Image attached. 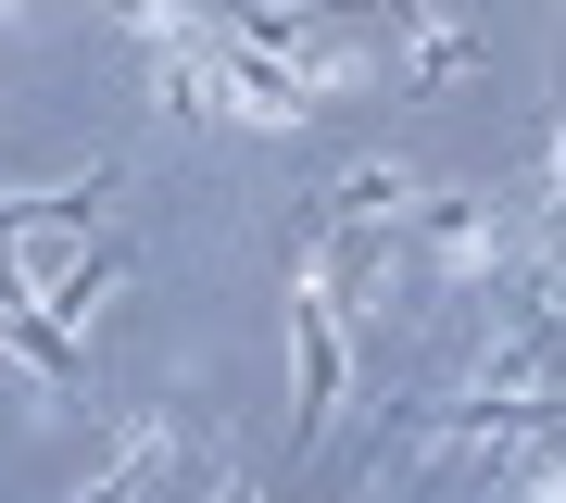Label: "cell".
Wrapping results in <instances>:
<instances>
[{"label": "cell", "instance_id": "cell-1", "mask_svg": "<svg viewBox=\"0 0 566 503\" xmlns=\"http://www.w3.org/2000/svg\"><path fill=\"white\" fill-rule=\"evenodd\" d=\"M290 327H303V402H290V453H315V441H327V416H340V378H353L340 290H327V240H303V264H290Z\"/></svg>", "mask_w": 566, "mask_h": 503}, {"label": "cell", "instance_id": "cell-2", "mask_svg": "<svg viewBox=\"0 0 566 503\" xmlns=\"http://www.w3.org/2000/svg\"><path fill=\"white\" fill-rule=\"evenodd\" d=\"M177 465H189V428H177V416H139V428H126V441L88 465V479L63 491V503H151L164 479H177Z\"/></svg>", "mask_w": 566, "mask_h": 503}, {"label": "cell", "instance_id": "cell-3", "mask_svg": "<svg viewBox=\"0 0 566 503\" xmlns=\"http://www.w3.org/2000/svg\"><path fill=\"white\" fill-rule=\"evenodd\" d=\"M416 201H428V177L378 151V164H353V177H327V201H315V240H340V227H403Z\"/></svg>", "mask_w": 566, "mask_h": 503}, {"label": "cell", "instance_id": "cell-4", "mask_svg": "<svg viewBox=\"0 0 566 503\" xmlns=\"http://www.w3.org/2000/svg\"><path fill=\"white\" fill-rule=\"evenodd\" d=\"M504 503H566V428H542V453L516 465V491Z\"/></svg>", "mask_w": 566, "mask_h": 503}, {"label": "cell", "instance_id": "cell-5", "mask_svg": "<svg viewBox=\"0 0 566 503\" xmlns=\"http://www.w3.org/2000/svg\"><path fill=\"white\" fill-rule=\"evenodd\" d=\"M202 503H264V491H252V465H214V479H202Z\"/></svg>", "mask_w": 566, "mask_h": 503}]
</instances>
